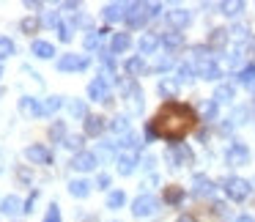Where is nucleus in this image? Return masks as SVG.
<instances>
[{
	"label": "nucleus",
	"mask_w": 255,
	"mask_h": 222,
	"mask_svg": "<svg viewBox=\"0 0 255 222\" xmlns=\"http://www.w3.org/2000/svg\"><path fill=\"white\" fill-rule=\"evenodd\" d=\"M69 189H72L74 198H85V195L91 192V184L88 181H72V184H69Z\"/></svg>",
	"instance_id": "26"
},
{
	"label": "nucleus",
	"mask_w": 255,
	"mask_h": 222,
	"mask_svg": "<svg viewBox=\"0 0 255 222\" xmlns=\"http://www.w3.org/2000/svg\"><path fill=\"white\" fill-rule=\"evenodd\" d=\"M195 123H198V115H195V110L189 105L167 102V105H162L159 112L151 118L145 134H148V137L170 140V143H181V140L195 129Z\"/></svg>",
	"instance_id": "1"
},
{
	"label": "nucleus",
	"mask_w": 255,
	"mask_h": 222,
	"mask_svg": "<svg viewBox=\"0 0 255 222\" xmlns=\"http://www.w3.org/2000/svg\"><path fill=\"white\" fill-rule=\"evenodd\" d=\"M0 77H3V69H0Z\"/></svg>",
	"instance_id": "45"
},
{
	"label": "nucleus",
	"mask_w": 255,
	"mask_h": 222,
	"mask_svg": "<svg viewBox=\"0 0 255 222\" xmlns=\"http://www.w3.org/2000/svg\"><path fill=\"white\" fill-rule=\"evenodd\" d=\"M167 25H170L176 33H181L189 25V11H184V8H170V11H167Z\"/></svg>",
	"instance_id": "6"
},
{
	"label": "nucleus",
	"mask_w": 255,
	"mask_h": 222,
	"mask_svg": "<svg viewBox=\"0 0 255 222\" xmlns=\"http://www.w3.org/2000/svg\"><path fill=\"white\" fill-rule=\"evenodd\" d=\"M214 99H217V102L233 99V88H231V85H220V88H217V94H214Z\"/></svg>",
	"instance_id": "29"
},
{
	"label": "nucleus",
	"mask_w": 255,
	"mask_h": 222,
	"mask_svg": "<svg viewBox=\"0 0 255 222\" xmlns=\"http://www.w3.org/2000/svg\"><path fill=\"white\" fill-rule=\"evenodd\" d=\"M134 165H137V156L134 154H121L118 156V173H124V176H129V173L134 170Z\"/></svg>",
	"instance_id": "17"
},
{
	"label": "nucleus",
	"mask_w": 255,
	"mask_h": 222,
	"mask_svg": "<svg viewBox=\"0 0 255 222\" xmlns=\"http://www.w3.org/2000/svg\"><path fill=\"white\" fill-rule=\"evenodd\" d=\"M236 222H255V220H253V217H239Z\"/></svg>",
	"instance_id": "44"
},
{
	"label": "nucleus",
	"mask_w": 255,
	"mask_h": 222,
	"mask_svg": "<svg viewBox=\"0 0 255 222\" xmlns=\"http://www.w3.org/2000/svg\"><path fill=\"white\" fill-rule=\"evenodd\" d=\"M88 96H91V99H96V102H102V99L107 102V80L96 77L94 83L88 85Z\"/></svg>",
	"instance_id": "12"
},
{
	"label": "nucleus",
	"mask_w": 255,
	"mask_h": 222,
	"mask_svg": "<svg viewBox=\"0 0 255 222\" xmlns=\"http://www.w3.org/2000/svg\"><path fill=\"white\" fill-rule=\"evenodd\" d=\"M184 200V189L181 187H176V184H170V187H165V203H170V206H178Z\"/></svg>",
	"instance_id": "18"
},
{
	"label": "nucleus",
	"mask_w": 255,
	"mask_h": 222,
	"mask_svg": "<svg viewBox=\"0 0 255 222\" xmlns=\"http://www.w3.org/2000/svg\"><path fill=\"white\" fill-rule=\"evenodd\" d=\"M127 203V195L124 192H110V198H107V206L110 209H118V206H124Z\"/></svg>",
	"instance_id": "30"
},
{
	"label": "nucleus",
	"mask_w": 255,
	"mask_h": 222,
	"mask_svg": "<svg viewBox=\"0 0 255 222\" xmlns=\"http://www.w3.org/2000/svg\"><path fill=\"white\" fill-rule=\"evenodd\" d=\"M148 8L145 6H129V11H127V22L132 25V28H140V25H145L148 22Z\"/></svg>",
	"instance_id": "7"
},
{
	"label": "nucleus",
	"mask_w": 255,
	"mask_h": 222,
	"mask_svg": "<svg viewBox=\"0 0 255 222\" xmlns=\"http://www.w3.org/2000/svg\"><path fill=\"white\" fill-rule=\"evenodd\" d=\"M44 222H61V211H58V206H55V203L50 206V211H47Z\"/></svg>",
	"instance_id": "32"
},
{
	"label": "nucleus",
	"mask_w": 255,
	"mask_h": 222,
	"mask_svg": "<svg viewBox=\"0 0 255 222\" xmlns=\"http://www.w3.org/2000/svg\"><path fill=\"white\" fill-rule=\"evenodd\" d=\"M19 28H22L25 33H33V30H39V19L28 17V19H22V25H19Z\"/></svg>",
	"instance_id": "31"
},
{
	"label": "nucleus",
	"mask_w": 255,
	"mask_h": 222,
	"mask_svg": "<svg viewBox=\"0 0 255 222\" xmlns=\"http://www.w3.org/2000/svg\"><path fill=\"white\" fill-rule=\"evenodd\" d=\"M96 44H99V33H91V36H85V47H88V50H94Z\"/></svg>",
	"instance_id": "36"
},
{
	"label": "nucleus",
	"mask_w": 255,
	"mask_h": 222,
	"mask_svg": "<svg viewBox=\"0 0 255 222\" xmlns=\"http://www.w3.org/2000/svg\"><path fill=\"white\" fill-rule=\"evenodd\" d=\"M195 72H198L200 77H206V80H220V66H217V63H211V61H203L198 69H195Z\"/></svg>",
	"instance_id": "15"
},
{
	"label": "nucleus",
	"mask_w": 255,
	"mask_h": 222,
	"mask_svg": "<svg viewBox=\"0 0 255 222\" xmlns=\"http://www.w3.org/2000/svg\"><path fill=\"white\" fill-rule=\"evenodd\" d=\"M247 159H250V154H247V148H244L242 143H236L231 151H228V162H231V165H244Z\"/></svg>",
	"instance_id": "14"
},
{
	"label": "nucleus",
	"mask_w": 255,
	"mask_h": 222,
	"mask_svg": "<svg viewBox=\"0 0 255 222\" xmlns=\"http://www.w3.org/2000/svg\"><path fill=\"white\" fill-rule=\"evenodd\" d=\"M178 74H181V80H192L195 77V69L192 66H181V69H178Z\"/></svg>",
	"instance_id": "35"
},
{
	"label": "nucleus",
	"mask_w": 255,
	"mask_h": 222,
	"mask_svg": "<svg viewBox=\"0 0 255 222\" xmlns=\"http://www.w3.org/2000/svg\"><path fill=\"white\" fill-rule=\"evenodd\" d=\"M137 47H140V52H143V55H151V52L159 47V39H156V36H151V33H145L143 39H140Z\"/></svg>",
	"instance_id": "21"
},
{
	"label": "nucleus",
	"mask_w": 255,
	"mask_h": 222,
	"mask_svg": "<svg viewBox=\"0 0 255 222\" xmlns=\"http://www.w3.org/2000/svg\"><path fill=\"white\" fill-rule=\"evenodd\" d=\"M72 112H74V115H85V105H83V102H74Z\"/></svg>",
	"instance_id": "39"
},
{
	"label": "nucleus",
	"mask_w": 255,
	"mask_h": 222,
	"mask_svg": "<svg viewBox=\"0 0 255 222\" xmlns=\"http://www.w3.org/2000/svg\"><path fill=\"white\" fill-rule=\"evenodd\" d=\"M96 184H99L102 189H105V187H110V176H107V173H102V176L96 178Z\"/></svg>",
	"instance_id": "41"
},
{
	"label": "nucleus",
	"mask_w": 255,
	"mask_h": 222,
	"mask_svg": "<svg viewBox=\"0 0 255 222\" xmlns=\"http://www.w3.org/2000/svg\"><path fill=\"white\" fill-rule=\"evenodd\" d=\"M176 222H198V220H195V217H189V214H181Z\"/></svg>",
	"instance_id": "43"
},
{
	"label": "nucleus",
	"mask_w": 255,
	"mask_h": 222,
	"mask_svg": "<svg viewBox=\"0 0 255 222\" xmlns=\"http://www.w3.org/2000/svg\"><path fill=\"white\" fill-rule=\"evenodd\" d=\"M25 156H28L30 162H41V165H50L52 162V154L44 148V145H30V148L25 151Z\"/></svg>",
	"instance_id": "9"
},
{
	"label": "nucleus",
	"mask_w": 255,
	"mask_h": 222,
	"mask_svg": "<svg viewBox=\"0 0 255 222\" xmlns=\"http://www.w3.org/2000/svg\"><path fill=\"white\" fill-rule=\"evenodd\" d=\"M33 55H39V58H52V55H55V47H52L50 41H33Z\"/></svg>",
	"instance_id": "23"
},
{
	"label": "nucleus",
	"mask_w": 255,
	"mask_h": 222,
	"mask_svg": "<svg viewBox=\"0 0 255 222\" xmlns=\"http://www.w3.org/2000/svg\"><path fill=\"white\" fill-rule=\"evenodd\" d=\"M156 198L154 195H140L137 200L132 203V211H134V217H151V214H156Z\"/></svg>",
	"instance_id": "3"
},
{
	"label": "nucleus",
	"mask_w": 255,
	"mask_h": 222,
	"mask_svg": "<svg viewBox=\"0 0 255 222\" xmlns=\"http://www.w3.org/2000/svg\"><path fill=\"white\" fill-rule=\"evenodd\" d=\"M222 184H225V192L231 195L233 200H244L250 195V184L244 181V178H225Z\"/></svg>",
	"instance_id": "4"
},
{
	"label": "nucleus",
	"mask_w": 255,
	"mask_h": 222,
	"mask_svg": "<svg viewBox=\"0 0 255 222\" xmlns=\"http://www.w3.org/2000/svg\"><path fill=\"white\" fill-rule=\"evenodd\" d=\"M159 94L162 96H176V83H162L159 85Z\"/></svg>",
	"instance_id": "34"
},
{
	"label": "nucleus",
	"mask_w": 255,
	"mask_h": 222,
	"mask_svg": "<svg viewBox=\"0 0 255 222\" xmlns=\"http://www.w3.org/2000/svg\"><path fill=\"white\" fill-rule=\"evenodd\" d=\"M162 44L167 47V52H178V50L184 47V36H181V33H176V30H173V33H165Z\"/></svg>",
	"instance_id": "16"
},
{
	"label": "nucleus",
	"mask_w": 255,
	"mask_h": 222,
	"mask_svg": "<svg viewBox=\"0 0 255 222\" xmlns=\"http://www.w3.org/2000/svg\"><path fill=\"white\" fill-rule=\"evenodd\" d=\"M127 11H129V6H124V3H110V6H105V19L107 22L127 19Z\"/></svg>",
	"instance_id": "10"
},
{
	"label": "nucleus",
	"mask_w": 255,
	"mask_h": 222,
	"mask_svg": "<svg viewBox=\"0 0 255 222\" xmlns=\"http://www.w3.org/2000/svg\"><path fill=\"white\" fill-rule=\"evenodd\" d=\"M22 110H25V112H36V115H39V112H41V107L36 105L33 99H22Z\"/></svg>",
	"instance_id": "33"
},
{
	"label": "nucleus",
	"mask_w": 255,
	"mask_h": 222,
	"mask_svg": "<svg viewBox=\"0 0 255 222\" xmlns=\"http://www.w3.org/2000/svg\"><path fill=\"white\" fill-rule=\"evenodd\" d=\"M129 47H132L129 33H116V36H113V52H127Z\"/></svg>",
	"instance_id": "22"
},
{
	"label": "nucleus",
	"mask_w": 255,
	"mask_h": 222,
	"mask_svg": "<svg viewBox=\"0 0 255 222\" xmlns=\"http://www.w3.org/2000/svg\"><path fill=\"white\" fill-rule=\"evenodd\" d=\"M113 129H116V132H127V118H116Z\"/></svg>",
	"instance_id": "37"
},
{
	"label": "nucleus",
	"mask_w": 255,
	"mask_h": 222,
	"mask_svg": "<svg viewBox=\"0 0 255 222\" xmlns=\"http://www.w3.org/2000/svg\"><path fill=\"white\" fill-rule=\"evenodd\" d=\"M167 156H170V165H176V167H184V165H192V151L187 148L184 143H173V148L167 151Z\"/></svg>",
	"instance_id": "2"
},
{
	"label": "nucleus",
	"mask_w": 255,
	"mask_h": 222,
	"mask_svg": "<svg viewBox=\"0 0 255 222\" xmlns=\"http://www.w3.org/2000/svg\"><path fill=\"white\" fill-rule=\"evenodd\" d=\"M0 211H3V214H19V211H25V203L17 195H8V198H3V203H0Z\"/></svg>",
	"instance_id": "11"
},
{
	"label": "nucleus",
	"mask_w": 255,
	"mask_h": 222,
	"mask_svg": "<svg viewBox=\"0 0 255 222\" xmlns=\"http://www.w3.org/2000/svg\"><path fill=\"white\" fill-rule=\"evenodd\" d=\"M85 66H88V58L85 55H61L58 58V69L61 72H80Z\"/></svg>",
	"instance_id": "5"
},
{
	"label": "nucleus",
	"mask_w": 255,
	"mask_h": 222,
	"mask_svg": "<svg viewBox=\"0 0 255 222\" xmlns=\"http://www.w3.org/2000/svg\"><path fill=\"white\" fill-rule=\"evenodd\" d=\"M61 96H52V99H47L44 105H41V112H55V110H61Z\"/></svg>",
	"instance_id": "28"
},
{
	"label": "nucleus",
	"mask_w": 255,
	"mask_h": 222,
	"mask_svg": "<svg viewBox=\"0 0 255 222\" xmlns=\"http://www.w3.org/2000/svg\"><path fill=\"white\" fill-rule=\"evenodd\" d=\"M225 41H228V30H222V28L211 30V36H209V47H211V50H222Z\"/></svg>",
	"instance_id": "19"
},
{
	"label": "nucleus",
	"mask_w": 255,
	"mask_h": 222,
	"mask_svg": "<svg viewBox=\"0 0 255 222\" xmlns=\"http://www.w3.org/2000/svg\"><path fill=\"white\" fill-rule=\"evenodd\" d=\"M63 132H66V129H63V123H55V126L50 129V134H52V137H63Z\"/></svg>",
	"instance_id": "38"
},
{
	"label": "nucleus",
	"mask_w": 255,
	"mask_h": 222,
	"mask_svg": "<svg viewBox=\"0 0 255 222\" xmlns=\"http://www.w3.org/2000/svg\"><path fill=\"white\" fill-rule=\"evenodd\" d=\"M192 192H195V195H209V192H214V184H211L206 176H195V187H192Z\"/></svg>",
	"instance_id": "20"
},
{
	"label": "nucleus",
	"mask_w": 255,
	"mask_h": 222,
	"mask_svg": "<svg viewBox=\"0 0 255 222\" xmlns=\"http://www.w3.org/2000/svg\"><path fill=\"white\" fill-rule=\"evenodd\" d=\"M102 129H105V118L102 115H85V134L96 137V134H102Z\"/></svg>",
	"instance_id": "13"
},
{
	"label": "nucleus",
	"mask_w": 255,
	"mask_h": 222,
	"mask_svg": "<svg viewBox=\"0 0 255 222\" xmlns=\"http://www.w3.org/2000/svg\"><path fill=\"white\" fill-rule=\"evenodd\" d=\"M58 30H61V41H69V39H72V33H69V28H66V25H61Z\"/></svg>",
	"instance_id": "42"
},
{
	"label": "nucleus",
	"mask_w": 255,
	"mask_h": 222,
	"mask_svg": "<svg viewBox=\"0 0 255 222\" xmlns=\"http://www.w3.org/2000/svg\"><path fill=\"white\" fill-rule=\"evenodd\" d=\"M66 145L69 148H80V145H83V137H66Z\"/></svg>",
	"instance_id": "40"
},
{
	"label": "nucleus",
	"mask_w": 255,
	"mask_h": 222,
	"mask_svg": "<svg viewBox=\"0 0 255 222\" xmlns=\"http://www.w3.org/2000/svg\"><path fill=\"white\" fill-rule=\"evenodd\" d=\"M72 167H74V170L88 173V170H94V167H96V156L88 154V151H80V154L72 159Z\"/></svg>",
	"instance_id": "8"
},
{
	"label": "nucleus",
	"mask_w": 255,
	"mask_h": 222,
	"mask_svg": "<svg viewBox=\"0 0 255 222\" xmlns=\"http://www.w3.org/2000/svg\"><path fill=\"white\" fill-rule=\"evenodd\" d=\"M11 55H14V41L6 39V36H0V61H6Z\"/></svg>",
	"instance_id": "27"
},
{
	"label": "nucleus",
	"mask_w": 255,
	"mask_h": 222,
	"mask_svg": "<svg viewBox=\"0 0 255 222\" xmlns=\"http://www.w3.org/2000/svg\"><path fill=\"white\" fill-rule=\"evenodd\" d=\"M239 83L247 85V88H253V85H255V63H250L247 69H242V72H239Z\"/></svg>",
	"instance_id": "24"
},
{
	"label": "nucleus",
	"mask_w": 255,
	"mask_h": 222,
	"mask_svg": "<svg viewBox=\"0 0 255 222\" xmlns=\"http://www.w3.org/2000/svg\"><path fill=\"white\" fill-rule=\"evenodd\" d=\"M124 69H127V72L132 74V77H137V74H143V72H145V63L140 61V58H129Z\"/></svg>",
	"instance_id": "25"
}]
</instances>
